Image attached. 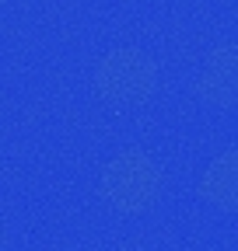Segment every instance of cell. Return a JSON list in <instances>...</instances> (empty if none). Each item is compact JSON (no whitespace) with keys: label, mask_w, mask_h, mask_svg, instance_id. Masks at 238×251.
Segmentation results:
<instances>
[{"label":"cell","mask_w":238,"mask_h":251,"mask_svg":"<svg viewBox=\"0 0 238 251\" xmlns=\"http://www.w3.org/2000/svg\"><path fill=\"white\" fill-rule=\"evenodd\" d=\"M154 181H158L154 161H147L140 150H126V153H119L116 161L105 168L102 188H105V196L116 206H123V209L133 213L137 206H144L147 199H151Z\"/></svg>","instance_id":"cell-1"},{"label":"cell","mask_w":238,"mask_h":251,"mask_svg":"<svg viewBox=\"0 0 238 251\" xmlns=\"http://www.w3.org/2000/svg\"><path fill=\"white\" fill-rule=\"evenodd\" d=\"M200 87L214 105H238V52H214L200 70Z\"/></svg>","instance_id":"cell-2"},{"label":"cell","mask_w":238,"mask_h":251,"mask_svg":"<svg viewBox=\"0 0 238 251\" xmlns=\"http://www.w3.org/2000/svg\"><path fill=\"white\" fill-rule=\"evenodd\" d=\"M200 192L210 202L224 206V209H238V150H224L217 161L203 171Z\"/></svg>","instance_id":"cell-3"}]
</instances>
